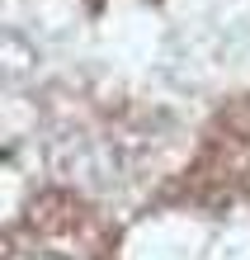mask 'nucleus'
<instances>
[{"label":"nucleus","mask_w":250,"mask_h":260,"mask_svg":"<svg viewBox=\"0 0 250 260\" xmlns=\"http://www.w3.org/2000/svg\"><path fill=\"white\" fill-rule=\"evenodd\" d=\"M85 246H109V227L99 222V213L71 194H48L10 232L5 260H104L109 255Z\"/></svg>","instance_id":"obj_1"}]
</instances>
